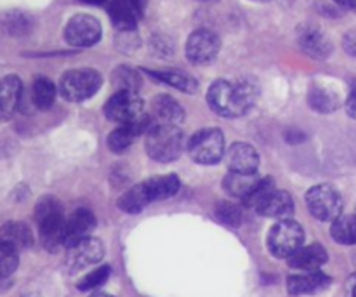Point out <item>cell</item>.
I'll return each instance as SVG.
<instances>
[{"mask_svg":"<svg viewBox=\"0 0 356 297\" xmlns=\"http://www.w3.org/2000/svg\"><path fill=\"white\" fill-rule=\"evenodd\" d=\"M256 90L249 83H232L218 80L207 93V101L216 113L226 118L242 117L254 103Z\"/></svg>","mask_w":356,"mask_h":297,"instance_id":"6da1fadb","label":"cell"},{"mask_svg":"<svg viewBox=\"0 0 356 297\" xmlns=\"http://www.w3.org/2000/svg\"><path fill=\"white\" fill-rule=\"evenodd\" d=\"M35 221L38 225L40 242L49 252L58 250L59 246H65V225L63 207L54 197H44L38 200L35 207Z\"/></svg>","mask_w":356,"mask_h":297,"instance_id":"7a4b0ae2","label":"cell"},{"mask_svg":"<svg viewBox=\"0 0 356 297\" xmlns=\"http://www.w3.org/2000/svg\"><path fill=\"white\" fill-rule=\"evenodd\" d=\"M184 136L176 125L155 124L148 131L146 152L153 160L160 163L174 162L183 153Z\"/></svg>","mask_w":356,"mask_h":297,"instance_id":"3957f363","label":"cell"},{"mask_svg":"<svg viewBox=\"0 0 356 297\" xmlns=\"http://www.w3.org/2000/svg\"><path fill=\"white\" fill-rule=\"evenodd\" d=\"M305 243V230L289 219H280L268 233V249L275 257H291Z\"/></svg>","mask_w":356,"mask_h":297,"instance_id":"277c9868","label":"cell"},{"mask_svg":"<svg viewBox=\"0 0 356 297\" xmlns=\"http://www.w3.org/2000/svg\"><path fill=\"white\" fill-rule=\"evenodd\" d=\"M101 83H103V79L94 70H72L63 75L59 90L65 99L80 103L92 97L99 90Z\"/></svg>","mask_w":356,"mask_h":297,"instance_id":"5b68a950","label":"cell"},{"mask_svg":"<svg viewBox=\"0 0 356 297\" xmlns=\"http://www.w3.org/2000/svg\"><path fill=\"white\" fill-rule=\"evenodd\" d=\"M188 153L202 166L218 163L225 155V136L218 129H202L188 143Z\"/></svg>","mask_w":356,"mask_h":297,"instance_id":"8992f818","label":"cell"},{"mask_svg":"<svg viewBox=\"0 0 356 297\" xmlns=\"http://www.w3.org/2000/svg\"><path fill=\"white\" fill-rule=\"evenodd\" d=\"M306 204L313 218L320 221H336L343 212V198L339 191L334 190L329 184L313 186L306 193Z\"/></svg>","mask_w":356,"mask_h":297,"instance_id":"52a82bcc","label":"cell"},{"mask_svg":"<svg viewBox=\"0 0 356 297\" xmlns=\"http://www.w3.org/2000/svg\"><path fill=\"white\" fill-rule=\"evenodd\" d=\"M104 113L110 120L118 122V124H131L145 115V103L138 96V93L117 90V94L111 96L104 104Z\"/></svg>","mask_w":356,"mask_h":297,"instance_id":"ba28073f","label":"cell"},{"mask_svg":"<svg viewBox=\"0 0 356 297\" xmlns=\"http://www.w3.org/2000/svg\"><path fill=\"white\" fill-rule=\"evenodd\" d=\"M65 38L73 47H90L101 38L99 21L89 14H79L66 24Z\"/></svg>","mask_w":356,"mask_h":297,"instance_id":"9c48e42d","label":"cell"},{"mask_svg":"<svg viewBox=\"0 0 356 297\" xmlns=\"http://www.w3.org/2000/svg\"><path fill=\"white\" fill-rule=\"evenodd\" d=\"M219 38L209 30H197L190 35L186 42V56L195 65H207L218 56Z\"/></svg>","mask_w":356,"mask_h":297,"instance_id":"30bf717a","label":"cell"},{"mask_svg":"<svg viewBox=\"0 0 356 297\" xmlns=\"http://www.w3.org/2000/svg\"><path fill=\"white\" fill-rule=\"evenodd\" d=\"M104 256V246L101 243V240L89 239L82 240L76 246L70 247V256H68V264L72 268V271H80L83 268L94 266V264L99 263Z\"/></svg>","mask_w":356,"mask_h":297,"instance_id":"8fae6325","label":"cell"},{"mask_svg":"<svg viewBox=\"0 0 356 297\" xmlns=\"http://www.w3.org/2000/svg\"><path fill=\"white\" fill-rule=\"evenodd\" d=\"M94 226H96V218H94L92 212L87 211V209H79V211H75L68 219H66L65 246L70 249V247L76 246V243H80L82 240L89 239Z\"/></svg>","mask_w":356,"mask_h":297,"instance_id":"7c38bea8","label":"cell"},{"mask_svg":"<svg viewBox=\"0 0 356 297\" xmlns=\"http://www.w3.org/2000/svg\"><path fill=\"white\" fill-rule=\"evenodd\" d=\"M256 211L259 212L261 216H266V218L289 219L292 216V212H294V200H292V197L287 191L273 188V190L261 200V204L257 205Z\"/></svg>","mask_w":356,"mask_h":297,"instance_id":"4fadbf2b","label":"cell"},{"mask_svg":"<svg viewBox=\"0 0 356 297\" xmlns=\"http://www.w3.org/2000/svg\"><path fill=\"white\" fill-rule=\"evenodd\" d=\"M226 162L233 172L254 174L259 167V155L247 143H235L229 146L228 153H226Z\"/></svg>","mask_w":356,"mask_h":297,"instance_id":"5bb4252c","label":"cell"},{"mask_svg":"<svg viewBox=\"0 0 356 297\" xmlns=\"http://www.w3.org/2000/svg\"><path fill=\"white\" fill-rule=\"evenodd\" d=\"M153 122L159 125H179L184 120V108L174 97L160 94L152 103Z\"/></svg>","mask_w":356,"mask_h":297,"instance_id":"9a60e30c","label":"cell"},{"mask_svg":"<svg viewBox=\"0 0 356 297\" xmlns=\"http://www.w3.org/2000/svg\"><path fill=\"white\" fill-rule=\"evenodd\" d=\"M330 278L320 271H305L302 275H292L287 280V291L292 296L316 294L329 287Z\"/></svg>","mask_w":356,"mask_h":297,"instance_id":"2e32d148","label":"cell"},{"mask_svg":"<svg viewBox=\"0 0 356 297\" xmlns=\"http://www.w3.org/2000/svg\"><path fill=\"white\" fill-rule=\"evenodd\" d=\"M327 263V250L320 243L301 247L289 257V266L299 271H318Z\"/></svg>","mask_w":356,"mask_h":297,"instance_id":"e0dca14e","label":"cell"},{"mask_svg":"<svg viewBox=\"0 0 356 297\" xmlns=\"http://www.w3.org/2000/svg\"><path fill=\"white\" fill-rule=\"evenodd\" d=\"M23 86L17 77L9 75L0 80V118L7 120L16 113L21 103Z\"/></svg>","mask_w":356,"mask_h":297,"instance_id":"ac0fdd59","label":"cell"},{"mask_svg":"<svg viewBox=\"0 0 356 297\" xmlns=\"http://www.w3.org/2000/svg\"><path fill=\"white\" fill-rule=\"evenodd\" d=\"M299 44H301L302 51L309 54L312 58L323 59L330 54L332 51V44L329 38L318 30V28L306 26L305 30L299 33Z\"/></svg>","mask_w":356,"mask_h":297,"instance_id":"d6986e66","label":"cell"},{"mask_svg":"<svg viewBox=\"0 0 356 297\" xmlns=\"http://www.w3.org/2000/svg\"><path fill=\"white\" fill-rule=\"evenodd\" d=\"M0 243L13 247L14 250L19 252L33 243V235L24 223L9 221L0 228Z\"/></svg>","mask_w":356,"mask_h":297,"instance_id":"ffe728a7","label":"cell"},{"mask_svg":"<svg viewBox=\"0 0 356 297\" xmlns=\"http://www.w3.org/2000/svg\"><path fill=\"white\" fill-rule=\"evenodd\" d=\"M108 14L115 26L122 31H132L138 24L139 13L132 6L131 0H110L108 2Z\"/></svg>","mask_w":356,"mask_h":297,"instance_id":"44dd1931","label":"cell"},{"mask_svg":"<svg viewBox=\"0 0 356 297\" xmlns=\"http://www.w3.org/2000/svg\"><path fill=\"white\" fill-rule=\"evenodd\" d=\"M261 183V177L254 174H243V172H233L229 170L228 176L225 177V188L229 195L236 198L245 200Z\"/></svg>","mask_w":356,"mask_h":297,"instance_id":"7402d4cb","label":"cell"},{"mask_svg":"<svg viewBox=\"0 0 356 297\" xmlns=\"http://www.w3.org/2000/svg\"><path fill=\"white\" fill-rule=\"evenodd\" d=\"M145 186L148 190L149 200L156 202L174 197L179 191L181 181L174 174H167V176H155L152 179L145 181Z\"/></svg>","mask_w":356,"mask_h":297,"instance_id":"603a6c76","label":"cell"},{"mask_svg":"<svg viewBox=\"0 0 356 297\" xmlns=\"http://www.w3.org/2000/svg\"><path fill=\"white\" fill-rule=\"evenodd\" d=\"M148 204H152V200H149V195L145 183L131 188V190L125 191V193L118 198V209L127 212V214H139Z\"/></svg>","mask_w":356,"mask_h":297,"instance_id":"cb8c5ba5","label":"cell"},{"mask_svg":"<svg viewBox=\"0 0 356 297\" xmlns=\"http://www.w3.org/2000/svg\"><path fill=\"white\" fill-rule=\"evenodd\" d=\"M330 235L341 246H355L356 243V214H341L330 226Z\"/></svg>","mask_w":356,"mask_h":297,"instance_id":"d4e9b609","label":"cell"},{"mask_svg":"<svg viewBox=\"0 0 356 297\" xmlns=\"http://www.w3.org/2000/svg\"><path fill=\"white\" fill-rule=\"evenodd\" d=\"M149 75L160 82L167 83V86L174 87V89L181 90V93L193 94L198 90L197 80L183 72H149Z\"/></svg>","mask_w":356,"mask_h":297,"instance_id":"484cf974","label":"cell"},{"mask_svg":"<svg viewBox=\"0 0 356 297\" xmlns=\"http://www.w3.org/2000/svg\"><path fill=\"white\" fill-rule=\"evenodd\" d=\"M31 97H33L35 106L40 110H47L54 104L56 99V86L45 77H38L33 82V89H31Z\"/></svg>","mask_w":356,"mask_h":297,"instance_id":"4316f807","label":"cell"},{"mask_svg":"<svg viewBox=\"0 0 356 297\" xmlns=\"http://www.w3.org/2000/svg\"><path fill=\"white\" fill-rule=\"evenodd\" d=\"M308 99L313 110L322 111V113H329V111H334L339 106V97L334 93H330V90L320 89V87H315V89L309 93Z\"/></svg>","mask_w":356,"mask_h":297,"instance_id":"83f0119b","label":"cell"},{"mask_svg":"<svg viewBox=\"0 0 356 297\" xmlns=\"http://www.w3.org/2000/svg\"><path fill=\"white\" fill-rule=\"evenodd\" d=\"M113 83L118 90H132V93H138L139 86H141V77L134 70L127 68V66H120V68L115 70Z\"/></svg>","mask_w":356,"mask_h":297,"instance_id":"f1b7e54d","label":"cell"},{"mask_svg":"<svg viewBox=\"0 0 356 297\" xmlns=\"http://www.w3.org/2000/svg\"><path fill=\"white\" fill-rule=\"evenodd\" d=\"M111 275V268L110 266H97L96 270H92L90 273H87L82 280L79 282V291L87 292V291H94V289L101 287L104 282L110 278Z\"/></svg>","mask_w":356,"mask_h":297,"instance_id":"f546056e","label":"cell"},{"mask_svg":"<svg viewBox=\"0 0 356 297\" xmlns=\"http://www.w3.org/2000/svg\"><path fill=\"white\" fill-rule=\"evenodd\" d=\"M17 263H19L17 250H14L13 247L0 243V280L10 277V275L16 271Z\"/></svg>","mask_w":356,"mask_h":297,"instance_id":"4dcf8cb0","label":"cell"},{"mask_svg":"<svg viewBox=\"0 0 356 297\" xmlns=\"http://www.w3.org/2000/svg\"><path fill=\"white\" fill-rule=\"evenodd\" d=\"M216 216L219 221L228 226H238L242 223V211L232 202H219L216 205Z\"/></svg>","mask_w":356,"mask_h":297,"instance_id":"1f68e13d","label":"cell"},{"mask_svg":"<svg viewBox=\"0 0 356 297\" xmlns=\"http://www.w3.org/2000/svg\"><path fill=\"white\" fill-rule=\"evenodd\" d=\"M343 44H344V49H346L348 54L355 56L356 58V30H351L350 33L344 37Z\"/></svg>","mask_w":356,"mask_h":297,"instance_id":"d6a6232c","label":"cell"},{"mask_svg":"<svg viewBox=\"0 0 356 297\" xmlns=\"http://www.w3.org/2000/svg\"><path fill=\"white\" fill-rule=\"evenodd\" d=\"M346 111L351 118L356 120V83L353 86V89H351L350 97H348L346 101Z\"/></svg>","mask_w":356,"mask_h":297,"instance_id":"836d02e7","label":"cell"},{"mask_svg":"<svg viewBox=\"0 0 356 297\" xmlns=\"http://www.w3.org/2000/svg\"><path fill=\"white\" fill-rule=\"evenodd\" d=\"M131 3L136 7V10L139 13V16H141V14L145 13L146 6H148V0H131Z\"/></svg>","mask_w":356,"mask_h":297,"instance_id":"e575fe53","label":"cell"},{"mask_svg":"<svg viewBox=\"0 0 356 297\" xmlns=\"http://www.w3.org/2000/svg\"><path fill=\"white\" fill-rule=\"evenodd\" d=\"M334 2L339 3L341 7H344V9L355 10L356 13V0H334Z\"/></svg>","mask_w":356,"mask_h":297,"instance_id":"d590c367","label":"cell"},{"mask_svg":"<svg viewBox=\"0 0 356 297\" xmlns=\"http://www.w3.org/2000/svg\"><path fill=\"white\" fill-rule=\"evenodd\" d=\"M80 2L92 3V6H99V3H108V2H110V0H80Z\"/></svg>","mask_w":356,"mask_h":297,"instance_id":"8d00e7d4","label":"cell"},{"mask_svg":"<svg viewBox=\"0 0 356 297\" xmlns=\"http://www.w3.org/2000/svg\"><path fill=\"white\" fill-rule=\"evenodd\" d=\"M90 297H111V296H108V294H92Z\"/></svg>","mask_w":356,"mask_h":297,"instance_id":"74e56055","label":"cell"},{"mask_svg":"<svg viewBox=\"0 0 356 297\" xmlns=\"http://www.w3.org/2000/svg\"><path fill=\"white\" fill-rule=\"evenodd\" d=\"M351 284H353V287L356 285V273L353 275V277H351Z\"/></svg>","mask_w":356,"mask_h":297,"instance_id":"f35d334b","label":"cell"},{"mask_svg":"<svg viewBox=\"0 0 356 297\" xmlns=\"http://www.w3.org/2000/svg\"><path fill=\"white\" fill-rule=\"evenodd\" d=\"M24 297H37V296H24Z\"/></svg>","mask_w":356,"mask_h":297,"instance_id":"ab89813d","label":"cell"}]
</instances>
